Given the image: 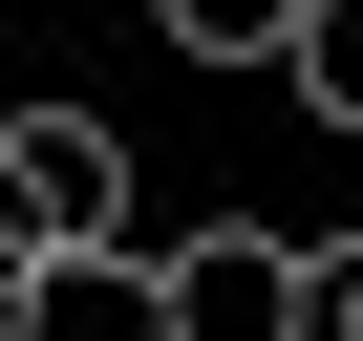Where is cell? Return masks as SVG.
<instances>
[{"mask_svg":"<svg viewBox=\"0 0 363 341\" xmlns=\"http://www.w3.org/2000/svg\"><path fill=\"white\" fill-rule=\"evenodd\" d=\"M0 235H22V277H65V256H150V192H128V128L107 107H0Z\"/></svg>","mask_w":363,"mask_h":341,"instance_id":"cell-1","label":"cell"},{"mask_svg":"<svg viewBox=\"0 0 363 341\" xmlns=\"http://www.w3.org/2000/svg\"><path fill=\"white\" fill-rule=\"evenodd\" d=\"M299 341H363V235L320 256V320H299Z\"/></svg>","mask_w":363,"mask_h":341,"instance_id":"cell-6","label":"cell"},{"mask_svg":"<svg viewBox=\"0 0 363 341\" xmlns=\"http://www.w3.org/2000/svg\"><path fill=\"white\" fill-rule=\"evenodd\" d=\"M0 341H22V320H0Z\"/></svg>","mask_w":363,"mask_h":341,"instance_id":"cell-7","label":"cell"},{"mask_svg":"<svg viewBox=\"0 0 363 341\" xmlns=\"http://www.w3.org/2000/svg\"><path fill=\"white\" fill-rule=\"evenodd\" d=\"M150 22H171V64H278L299 0H150Z\"/></svg>","mask_w":363,"mask_h":341,"instance_id":"cell-5","label":"cell"},{"mask_svg":"<svg viewBox=\"0 0 363 341\" xmlns=\"http://www.w3.org/2000/svg\"><path fill=\"white\" fill-rule=\"evenodd\" d=\"M22 341H171V277L150 256H65V277H22Z\"/></svg>","mask_w":363,"mask_h":341,"instance_id":"cell-3","label":"cell"},{"mask_svg":"<svg viewBox=\"0 0 363 341\" xmlns=\"http://www.w3.org/2000/svg\"><path fill=\"white\" fill-rule=\"evenodd\" d=\"M150 277H171V341H299V320H320V256H299V235H257V214L171 235Z\"/></svg>","mask_w":363,"mask_h":341,"instance_id":"cell-2","label":"cell"},{"mask_svg":"<svg viewBox=\"0 0 363 341\" xmlns=\"http://www.w3.org/2000/svg\"><path fill=\"white\" fill-rule=\"evenodd\" d=\"M278 86H299V107H320V128L363 149V0H299V43H278Z\"/></svg>","mask_w":363,"mask_h":341,"instance_id":"cell-4","label":"cell"}]
</instances>
